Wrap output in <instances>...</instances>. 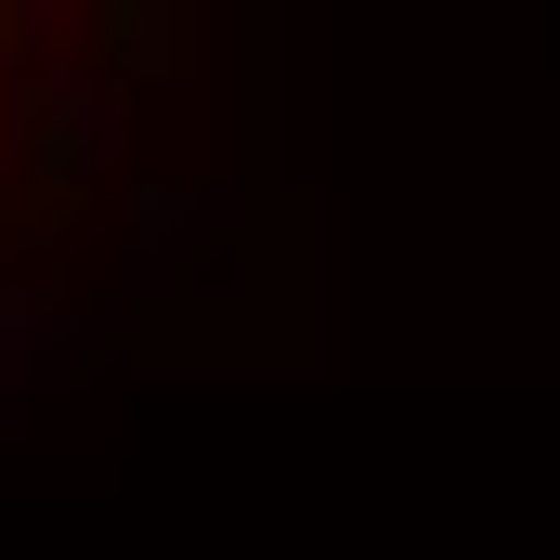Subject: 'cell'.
<instances>
[{
	"label": "cell",
	"instance_id": "obj_1",
	"mask_svg": "<svg viewBox=\"0 0 560 560\" xmlns=\"http://www.w3.org/2000/svg\"><path fill=\"white\" fill-rule=\"evenodd\" d=\"M156 13H170V0H105V52H118V66H156V52H170Z\"/></svg>",
	"mask_w": 560,
	"mask_h": 560
}]
</instances>
